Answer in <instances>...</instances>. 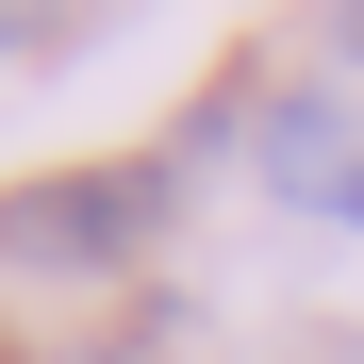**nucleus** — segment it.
I'll return each instance as SVG.
<instances>
[{"label":"nucleus","instance_id":"1","mask_svg":"<svg viewBox=\"0 0 364 364\" xmlns=\"http://www.w3.org/2000/svg\"><path fill=\"white\" fill-rule=\"evenodd\" d=\"M149 232H166V166H67V182H17V199H0V265L100 282V265H133Z\"/></svg>","mask_w":364,"mask_h":364},{"label":"nucleus","instance_id":"2","mask_svg":"<svg viewBox=\"0 0 364 364\" xmlns=\"http://www.w3.org/2000/svg\"><path fill=\"white\" fill-rule=\"evenodd\" d=\"M364 149H348V116L331 100H265V182H348Z\"/></svg>","mask_w":364,"mask_h":364},{"label":"nucleus","instance_id":"3","mask_svg":"<svg viewBox=\"0 0 364 364\" xmlns=\"http://www.w3.org/2000/svg\"><path fill=\"white\" fill-rule=\"evenodd\" d=\"M33 50H67V17H0V67H33Z\"/></svg>","mask_w":364,"mask_h":364},{"label":"nucleus","instance_id":"4","mask_svg":"<svg viewBox=\"0 0 364 364\" xmlns=\"http://www.w3.org/2000/svg\"><path fill=\"white\" fill-rule=\"evenodd\" d=\"M331 215H348V232H364V166H348V182H331Z\"/></svg>","mask_w":364,"mask_h":364},{"label":"nucleus","instance_id":"5","mask_svg":"<svg viewBox=\"0 0 364 364\" xmlns=\"http://www.w3.org/2000/svg\"><path fill=\"white\" fill-rule=\"evenodd\" d=\"M331 50H348V67H364V17H331Z\"/></svg>","mask_w":364,"mask_h":364},{"label":"nucleus","instance_id":"6","mask_svg":"<svg viewBox=\"0 0 364 364\" xmlns=\"http://www.w3.org/2000/svg\"><path fill=\"white\" fill-rule=\"evenodd\" d=\"M0 364H33V348H0Z\"/></svg>","mask_w":364,"mask_h":364},{"label":"nucleus","instance_id":"7","mask_svg":"<svg viewBox=\"0 0 364 364\" xmlns=\"http://www.w3.org/2000/svg\"><path fill=\"white\" fill-rule=\"evenodd\" d=\"M116 364H133V348H116Z\"/></svg>","mask_w":364,"mask_h":364}]
</instances>
